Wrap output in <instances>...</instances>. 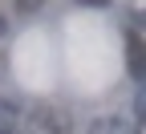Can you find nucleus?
<instances>
[{
	"label": "nucleus",
	"instance_id": "2",
	"mask_svg": "<svg viewBox=\"0 0 146 134\" xmlns=\"http://www.w3.org/2000/svg\"><path fill=\"white\" fill-rule=\"evenodd\" d=\"M126 65H130V77L142 81L146 77V49H142V37L130 29L126 33Z\"/></svg>",
	"mask_w": 146,
	"mask_h": 134
},
{
	"label": "nucleus",
	"instance_id": "5",
	"mask_svg": "<svg viewBox=\"0 0 146 134\" xmlns=\"http://www.w3.org/2000/svg\"><path fill=\"white\" fill-rule=\"evenodd\" d=\"M81 4H94V8H106L110 0H81Z\"/></svg>",
	"mask_w": 146,
	"mask_h": 134
},
{
	"label": "nucleus",
	"instance_id": "4",
	"mask_svg": "<svg viewBox=\"0 0 146 134\" xmlns=\"http://www.w3.org/2000/svg\"><path fill=\"white\" fill-rule=\"evenodd\" d=\"M89 134H126V130H122V122H118V118H98Z\"/></svg>",
	"mask_w": 146,
	"mask_h": 134
},
{
	"label": "nucleus",
	"instance_id": "1",
	"mask_svg": "<svg viewBox=\"0 0 146 134\" xmlns=\"http://www.w3.org/2000/svg\"><path fill=\"white\" fill-rule=\"evenodd\" d=\"M21 134H69V126H65V118H61L57 110H49V106H29Z\"/></svg>",
	"mask_w": 146,
	"mask_h": 134
},
{
	"label": "nucleus",
	"instance_id": "3",
	"mask_svg": "<svg viewBox=\"0 0 146 134\" xmlns=\"http://www.w3.org/2000/svg\"><path fill=\"white\" fill-rule=\"evenodd\" d=\"M0 134H21V110L12 102H0Z\"/></svg>",
	"mask_w": 146,
	"mask_h": 134
},
{
	"label": "nucleus",
	"instance_id": "6",
	"mask_svg": "<svg viewBox=\"0 0 146 134\" xmlns=\"http://www.w3.org/2000/svg\"><path fill=\"white\" fill-rule=\"evenodd\" d=\"M16 4H21V8H36V0H16Z\"/></svg>",
	"mask_w": 146,
	"mask_h": 134
}]
</instances>
